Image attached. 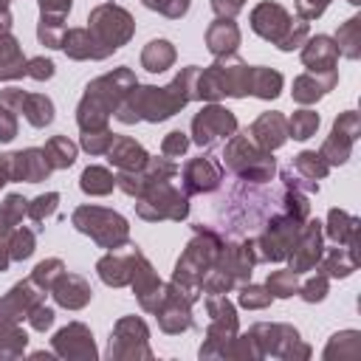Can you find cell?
I'll return each mask as SVG.
<instances>
[{
	"mask_svg": "<svg viewBox=\"0 0 361 361\" xmlns=\"http://www.w3.org/2000/svg\"><path fill=\"white\" fill-rule=\"evenodd\" d=\"M327 3L330 0H296V8H299V14L305 20H310V17H319L327 8Z\"/></svg>",
	"mask_w": 361,
	"mask_h": 361,
	"instance_id": "cell-38",
	"label": "cell"
},
{
	"mask_svg": "<svg viewBox=\"0 0 361 361\" xmlns=\"http://www.w3.org/2000/svg\"><path fill=\"white\" fill-rule=\"evenodd\" d=\"M20 110L25 113V118H28L34 127H45V124H51V118H54V104H51V99L39 96V93H23Z\"/></svg>",
	"mask_w": 361,
	"mask_h": 361,
	"instance_id": "cell-18",
	"label": "cell"
},
{
	"mask_svg": "<svg viewBox=\"0 0 361 361\" xmlns=\"http://www.w3.org/2000/svg\"><path fill=\"white\" fill-rule=\"evenodd\" d=\"M192 130H195V141H197L200 147H212V144L228 138V135L237 130V121H234V116H231L228 110H223V107H217V104H209V107H203V110L195 116Z\"/></svg>",
	"mask_w": 361,
	"mask_h": 361,
	"instance_id": "cell-6",
	"label": "cell"
},
{
	"mask_svg": "<svg viewBox=\"0 0 361 361\" xmlns=\"http://www.w3.org/2000/svg\"><path fill=\"white\" fill-rule=\"evenodd\" d=\"M45 158L51 164V169H62V166H71L76 161V147L65 138V135H54L48 144H45Z\"/></svg>",
	"mask_w": 361,
	"mask_h": 361,
	"instance_id": "cell-21",
	"label": "cell"
},
{
	"mask_svg": "<svg viewBox=\"0 0 361 361\" xmlns=\"http://www.w3.org/2000/svg\"><path fill=\"white\" fill-rule=\"evenodd\" d=\"M90 34L104 51H116L133 34V17L118 6H99L90 14Z\"/></svg>",
	"mask_w": 361,
	"mask_h": 361,
	"instance_id": "cell-4",
	"label": "cell"
},
{
	"mask_svg": "<svg viewBox=\"0 0 361 361\" xmlns=\"http://www.w3.org/2000/svg\"><path fill=\"white\" fill-rule=\"evenodd\" d=\"M333 82H336V73L327 76L324 82H319L316 76H299V79L293 82V99L302 102V104H310V102L322 99V96L333 87Z\"/></svg>",
	"mask_w": 361,
	"mask_h": 361,
	"instance_id": "cell-20",
	"label": "cell"
},
{
	"mask_svg": "<svg viewBox=\"0 0 361 361\" xmlns=\"http://www.w3.org/2000/svg\"><path fill=\"white\" fill-rule=\"evenodd\" d=\"M220 166L214 158L203 155V158H195L183 166V180H186V192H212L220 186Z\"/></svg>",
	"mask_w": 361,
	"mask_h": 361,
	"instance_id": "cell-8",
	"label": "cell"
},
{
	"mask_svg": "<svg viewBox=\"0 0 361 361\" xmlns=\"http://www.w3.org/2000/svg\"><path fill=\"white\" fill-rule=\"evenodd\" d=\"M25 73L34 79H48V76H54V62L51 59H31V62H25Z\"/></svg>",
	"mask_w": 361,
	"mask_h": 361,
	"instance_id": "cell-37",
	"label": "cell"
},
{
	"mask_svg": "<svg viewBox=\"0 0 361 361\" xmlns=\"http://www.w3.org/2000/svg\"><path fill=\"white\" fill-rule=\"evenodd\" d=\"M226 164L245 180H268L274 172V158H268V149H257L248 138H234L226 149Z\"/></svg>",
	"mask_w": 361,
	"mask_h": 361,
	"instance_id": "cell-5",
	"label": "cell"
},
{
	"mask_svg": "<svg viewBox=\"0 0 361 361\" xmlns=\"http://www.w3.org/2000/svg\"><path fill=\"white\" fill-rule=\"evenodd\" d=\"M195 76H197V68H186L169 87H133L130 102L121 107L118 118L121 121H135V118L164 121V118L175 116L195 96V90H192Z\"/></svg>",
	"mask_w": 361,
	"mask_h": 361,
	"instance_id": "cell-1",
	"label": "cell"
},
{
	"mask_svg": "<svg viewBox=\"0 0 361 361\" xmlns=\"http://www.w3.org/2000/svg\"><path fill=\"white\" fill-rule=\"evenodd\" d=\"M51 322H54V310L51 307H34L31 310V324L37 327V330H45V327H51Z\"/></svg>",
	"mask_w": 361,
	"mask_h": 361,
	"instance_id": "cell-39",
	"label": "cell"
},
{
	"mask_svg": "<svg viewBox=\"0 0 361 361\" xmlns=\"http://www.w3.org/2000/svg\"><path fill=\"white\" fill-rule=\"evenodd\" d=\"M110 141H113V133H107V130H90V133H85L82 135V147L87 149V152H107V147H110Z\"/></svg>",
	"mask_w": 361,
	"mask_h": 361,
	"instance_id": "cell-29",
	"label": "cell"
},
{
	"mask_svg": "<svg viewBox=\"0 0 361 361\" xmlns=\"http://www.w3.org/2000/svg\"><path fill=\"white\" fill-rule=\"evenodd\" d=\"M73 223H76L79 231L90 234L104 248H116V245L127 243V223L116 212L96 209V206H82V209L73 212Z\"/></svg>",
	"mask_w": 361,
	"mask_h": 361,
	"instance_id": "cell-3",
	"label": "cell"
},
{
	"mask_svg": "<svg viewBox=\"0 0 361 361\" xmlns=\"http://www.w3.org/2000/svg\"><path fill=\"white\" fill-rule=\"evenodd\" d=\"M172 59H175V51H172V45H169L166 39H152V42L144 48V54H141L144 68L152 71V73L166 71V68L172 65Z\"/></svg>",
	"mask_w": 361,
	"mask_h": 361,
	"instance_id": "cell-19",
	"label": "cell"
},
{
	"mask_svg": "<svg viewBox=\"0 0 361 361\" xmlns=\"http://www.w3.org/2000/svg\"><path fill=\"white\" fill-rule=\"evenodd\" d=\"M302 296H305L307 302L322 299V296H324V279H313V282H307V285L302 288Z\"/></svg>",
	"mask_w": 361,
	"mask_h": 361,
	"instance_id": "cell-41",
	"label": "cell"
},
{
	"mask_svg": "<svg viewBox=\"0 0 361 361\" xmlns=\"http://www.w3.org/2000/svg\"><path fill=\"white\" fill-rule=\"evenodd\" d=\"M268 290L274 296H290L296 290V274L293 271H276L268 276Z\"/></svg>",
	"mask_w": 361,
	"mask_h": 361,
	"instance_id": "cell-27",
	"label": "cell"
},
{
	"mask_svg": "<svg viewBox=\"0 0 361 361\" xmlns=\"http://www.w3.org/2000/svg\"><path fill=\"white\" fill-rule=\"evenodd\" d=\"M141 203H155V209H149V212L144 214L147 220H161V217H175V220H180V217H186V212H189L186 195L175 192V189L166 186L164 180L158 183V189H152L149 195H144Z\"/></svg>",
	"mask_w": 361,
	"mask_h": 361,
	"instance_id": "cell-7",
	"label": "cell"
},
{
	"mask_svg": "<svg viewBox=\"0 0 361 361\" xmlns=\"http://www.w3.org/2000/svg\"><path fill=\"white\" fill-rule=\"evenodd\" d=\"M135 257H138V251H135L130 259L121 257V254H110V257H104V259L99 262V274H102V279L110 282V285H124V282L133 276Z\"/></svg>",
	"mask_w": 361,
	"mask_h": 361,
	"instance_id": "cell-16",
	"label": "cell"
},
{
	"mask_svg": "<svg viewBox=\"0 0 361 361\" xmlns=\"http://www.w3.org/2000/svg\"><path fill=\"white\" fill-rule=\"evenodd\" d=\"M186 147H189V141H186V135L180 133V130H175V133H169L166 138H164V155L166 158H178V155H183L186 152Z\"/></svg>",
	"mask_w": 361,
	"mask_h": 361,
	"instance_id": "cell-34",
	"label": "cell"
},
{
	"mask_svg": "<svg viewBox=\"0 0 361 361\" xmlns=\"http://www.w3.org/2000/svg\"><path fill=\"white\" fill-rule=\"evenodd\" d=\"M6 3H8V0H0V11H6Z\"/></svg>",
	"mask_w": 361,
	"mask_h": 361,
	"instance_id": "cell-42",
	"label": "cell"
},
{
	"mask_svg": "<svg viewBox=\"0 0 361 361\" xmlns=\"http://www.w3.org/2000/svg\"><path fill=\"white\" fill-rule=\"evenodd\" d=\"M113 183H116V178L102 166H87L82 172V189L87 195H107L113 189Z\"/></svg>",
	"mask_w": 361,
	"mask_h": 361,
	"instance_id": "cell-22",
	"label": "cell"
},
{
	"mask_svg": "<svg viewBox=\"0 0 361 361\" xmlns=\"http://www.w3.org/2000/svg\"><path fill=\"white\" fill-rule=\"evenodd\" d=\"M107 155H110V164L121 166L124 172L144 169V164L149 161V155H147V152H144L133 138H127V135L113 138V141H110V147H107Z\"/></svg>",
	"mask_w": 361,
	"mask_h": 361,
	"instance_id": "cell-11",
	"label": "cell"
},
{
	"mask_svg": "<svg viewBox=\"0 0 361 361\" xmlns=\"http://www.w3.org/2000/svg\"><path fill=\"white\" fill-rule=\"evenodd\" d=\"M206 42H209V51L217 54V56H226L234 51V45L240 42V31L237 25L231 23V17H220L209 25L206 31Z\"/></svg>",
	"mask_w": 361,
	"mask_h": 361,
	"instance_id": "cell-13",
	"label": "cell"
},
{
	"mask_svg": "<svg viewBox=\"0 0 361 361\" xmlns=\"http://www.w3.org/2000/svg\"><path fill=\"white\" fill-rule=\"evenodd\" d=\"M17 135V118H14V110L0 104V141H11Z\"/></svg>",
	"mask_w": 361,
	"mask_h": 361,
	"instance_id": "cell-35",
	"label": "cell"
},
{
	"mask_svg": "<svg viewBox=\"0 0 361 361\" xmlns=\"http://www.w3.org/2000/svg\"><path fill=\"white\" fill-rule=\"evenodd\" d=\"M336 42H338L336 48H341L347 56H353V59L358 56V20L355 17L344 23V28L338 31V39Z\"/></svg>",
	"mask_w": 361,
	"mask_h": 361,
	"instance_id": "cell-26",
	"label": "cell"
},
{
	"mask_svg": "<svg viewBox=\"0 0 361 361\" xmlns=\"http://www.w3.org/2000/svg\"><path fill=\"white\" fill-rule=\"evenodd\" d=\"M316 127H319V116L310 113V110H299V113H293V118H290V124H288V133H290L293 138L305 141V138H310V135L316 133Z\"/></svg>",
	"mask_w": 361,
	"mask_h": 361,
	"instance_id": "cell-24",
	"label": "cell"
},
{
	"mask_svg": "<svg viewBox=\"0 0 361 361\" xmlns=\"http://www.w3.org/2000/svg\"><path fill=\"white\" fill-rule=\"evenodd\" d=\"M251 25H254V31H257L259 37H265V39H271V42H279L282 51L296 48V45L305 39V34H307V25H305V23H299L296 28H290L288 11H285L282 6H276V3H262V6H257L254 14H251Z\"/></svg>",
	"mask_w": 361,
	"mask_h": 361,
	"instance_id": "cell-2",
	"label": "cell"
},
{
	"mask_svg": "<svg viewBox=\"0 0 361 361\" xmlns=\"http://www.w3.org/2000/svg\"><path fill=\"white\" fill-rule=\"evenodd\" d=\"M293 254H290V271L293 274H299V271H305V268H310L316 259H319V254H322V237H319V223H307V228L302 231V237H299V243L293 240Z\"/></svg>",
	"mask_w": 361,
	"mask_h": 361,
	"instance_id": "cell-9",
	"label": "cell"
},
{
	"mask_svg": "<svg viewBox=\"0 0 361 361\" xmlns=\"http://www.w3.org/2000/svg\"><path fill=\"white\" fill-rule=\"evenodd\" d=\"M144 6L158 8V11L166 14V17H180V14H186L189 0H144Z\"/></svg>",
	"mask_w": 361,
	"mask_h": 361,
	"instance_id": "cell-33",
	"label": "cell"
},
{
	"mask_svg": "<svg viewBox=\"0 0 361 361\" xmlns=\"http://www.w3.org/2000/svg\"><path fill=\"white\" fill-rule=\"evenodd\" d=\"M93 45H99V42H96V37H93L90 31H85V28H73V31H68V34L62 37V48H65L73 59H87V56L102 59L104 54H102L99 48H93ZM107 54H110V51H107Z\"/></svg>",
	"mask_w": 361,
	"mask_h": 361,
	"instance_id": "cell-15",
	"label": "cell"
},
{
	"mask_svg": "<svg viewBox=\"0 0 361 361\" xmlns=\"http://www.w3.org/2000/svg\"><path fill=\"white\" fill-rule=\"evenodd\" d=\"M243 3H245V0H212L214 11H217L220 17H234V14L243 8Z\"/></svg>",
	"mask_w": 361,
	"mask_h": 361,
	"instance_id": "cell-40",
	"label": "cell"
},
{
	"mask_svg": "<svg viewBox=\"0 0 361 361\" xmlns=\"http://www.w3.org/2000/svg\"><path fill=\"white\" fill-rule=\"evenodd\" d=\"M353 265H355V259H347V251L344 248H333L330 254H327V262H324V268L330 271V274H341V276H347L350 271H353Z\"/></svg>",
	"mask_w": 361,
	"mask_h": 361,
	"instance_id": "cell-28",
	"label": "cell"
},
{
	"mask_svg": "<svg viewBox=\"0 0 361 361\" xmlns=\"http://www.w3.org/2000/svg\"><path fill=\"white\" fill-rule=\"evenodd\" d=\"M293 166H296V172H302L307 180L322 178V175L327 172V164H324L322 155H316V152H302V155H296Z\"/></svg>",
	"mask_w": 361,
	"mask_h": 361,
	"instance_id": "cell-25",
	"label": "cell"
},
{
	"mask_svg": "<svg viewBox=\"0 0 361 361\" xmlns=\"http://www.w3.org/2000/svg\"><path fill=\"white\" fill-rule=\"evenodd\" d=\"M34 251V234L31 231H14L11 240V259H25Z\"/></svg>",
	"mask_w": 361,
	"mask_h": 361,
	"instance_id": "cell-32",
	"label": "cell"
},
{
	"mask_svg": "<svg viewBox=\"0 0 361 361\" xmlns=\"http://www.w3.org/2000/svg\"><path fill=\"white\" fill-rule=\"evenodd\" d=\"M240 302L245 305V307H262V305H268L271 302V293H265L262 288H243V296H240Z\"/></svg>",
	"mask_w": 361,
	"mask_h": 361,
	"instance_id": "cell-36",
	"label": "cell"
},
{
	"mask_svg": "<svg viewBox=\"0 0 361 361\" xmlns=\"http://www.w3.org/2000/svg\"><path fill=\"white\" fill-rule=\"evenodd\" d=\"M336 56H338V48L333 45L330 37H313V39L307 42L305 54H302L305 65H307L310 71H316V73H319V71H333Z\"/></svg>",
	"mask_w": 361,
	"mask_h": 361,
	"instance_id": "cell-14",
	"label": "cell"
},
{
	"mask_svg": "<svg viewBox=\"0 0 361 361\" xmlns=\"http://www.w3.org/2000/svg\"><path fill=\"white\" fill-rule=\"evenodd\" d=\"M282 87V76L271 68H251L248 73V93L259 96V99H274Z\"/></svg>",
	"mask_w": 361,
	"mask_h": 361,
	"instance_id": "cell-17",
	"label": "cell"
},
{
	"mask_svg": "<svg viewBox=\"0 0 361 361\" xmlns=\"http://www.w3.org/2000/svg\"><path fill=\"white\" fill-rule=\"evenodd\" d=\"M59 274H62V262H59V259H48V262H39V265H37L34 282H39L42 288H51Z\"/></svg>",
	"mask_w": 361,
	"mask_h": 361,
	"instance_id": "cell-31",
	"label": "cell"
},
{
	"mask_svg": "<svg viewBox=\"0 0 361 361\" xmlns=\"http://www.w3.org/2000/svg\"><path fill=\"white\" fill-rule=\"evenodd\" d=\"M353 141H355V138H350V135L333 130V135L327 138V144H324V149H322V158H327L330 164H344L347 155H350V144H353Z\"/></svg>",
	"mask_w": 361,
	"mask_h": 361,
	"instance_id": "cell-23",
	"label": "cell"
},
{
	"mask_svg": "<svg viewBox=\"0 0 361 361\" xmlns=\"http://www.w3.org/2000/svg\"><path fill=\"white\" fill-rule=\"evenodd\" d=\"M51 288H54L56 302L65 307H82L90 299V288L85 285L82 276H73V274H59Z\"/></svg>",
	"mask_w": 361,
	"mask_h": 361,
	"instance_id": "cell-12",
	"label": "cell"
},
{
	"mask_svg": "<svg viewBox=\"0 0 361 361\" xmlns=\"http://www.w3.org/2000/svg\"><path fill=\"white\" fill-rule=\"evenodd\" d=\"M56 200H59V195L56 192H51V195H42V197H37L31 206H28V214H31V220H42V217H48V214H54V209H56Z\"/></svg>",
	"mask_w": 361,
	"mask_h": 361,
	"instance_id": "cell-30",
	"label": "cell"
},
{
	"mask_svg": "<svg viewBox=\"0 0 361 361\" xmlns=\"http://www.w3.org/2000/svg\"><path fill=\"white\" fill-rule=\"evenodd\" d=\"M251 135H254V141H257L259 149H268L271 152V149H276L288 138V124H285V118L279 113H262L254 121Z\"/></svg>",
	"mask_w": 361,
	"mask_h": 361,
	"instance_id": "cell-10",
	"label": "cell"
}]
</instances>
